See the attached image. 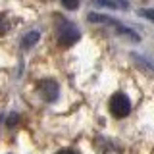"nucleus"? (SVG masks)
Masks as SVG:
<instances>
[{
    "instance_id": "f257e3e1",
    "label": "nucleus",
    "mask_w": 154,
    "mask_h": 154,
    "mask_svg": "<svg viewBox=\"0 0 154 154\" xmlns=\"http://www.w3.org/2000/svg\"><path fill=\"white\" fill-rule=\"evenodd\" d=\"M110 112H112V116L118 118V119L129 116V112H131V102H129V98L123 93L112 94V98H110Z\"/></svg>"
},
{
    "instance_id": "f03ea898",
    "label": "nucleus",
    "mask_w": 154,
    "mask_h": 154,
    "mask_svg": "<svg viewBox=\"0 0 154 154\" xmlns=\"http://www.w3.org/2000/svg\"><path fill=\"white\" fill-rule=\"evenodd\" d=\"M79 38H81L79 29L75 25H71V23H67V21L62 23L60 29H58V42H60L62 46H71V45H75Z\"/></svg>"
},
{
    "instance_id": "7ed1b4c3",
    "label": "nucleus",
    "mask_w": 154,
    "mask_h": 154,
    "mask_svg": "<svg viewBox=\"0 0 154 154\" xmlns=\"http://www.w3.org/2000/svg\"><path fill=\"white\" fill-rule=\"evenodd\" d=\"M89 21H93V23H106V25H112L116 31H119L122 35L125 37H129L131 41L135 42H139V37H137V33L131 31V29H127V27H123L122 23H118V21H112L110 17H106V16H100V14H89Z\"/></svg>"
},
{
    "instance_id": "20e7f679",
    "label": "nucleus",
    "mask_w": 154,
    "mask_h": 154,
    "mask_svg": "<svg viewBox=\"0 0 154 154\" xmlns=\"http://www.w3.org/2000/svg\"><path fill=\"white\" fill-rule=\"evenodd\" d=\"M38 93H41V96L46 102H54L58 98V94H60V87H58L54 79H42L38 83Z\"/></svg>"
},
{
    "instance_id": "39448f33",
    "label": "nucleus",
    "mask_w": 154,
    "mask_h": 154,
    "mask_svg": "<svg viewBox=\"0 0 154 154\" xmlns=\"http://www.w3.org/2000/svg\"><path fill=\"white\" fill-rule=\"evenodd\" d=\"M38 38H41V33L38 31H29V33H25V35L21 37V46L23 48H31V46H35L38 42Z\"/></svg>"
},
{
    "instance_id": "423d86ee",
    "label": "nucleus",
    "mask_w": 154,
    "mask_h": 154,
    "mask_svg": "<svg viewBox=\"0 0 154 154\" xmlns=\"http://www.w3.org/2000/svg\"><path fill=\"white\" fill-rule=\"evenodd\" d=\"M96 4L106 6V8H114V10H127L129 8V4L125 0H96Z\"/></svg>"
},
{
    "instance_id": "0eeeda50",
    "label": "nucleus",
    "mask_w": 154,
    "mask_h": 154,
    "mask_svg": "<svg viewBox=\"0 0 154 154\" xmlns=\"http://www.w3.org/2000/svg\"><path fill=\"white\" fill-rule=\"evenodd\" d=\"M62 4H64V8H67V10H77L79 0H62Z\"/></svg>"
},
{
    "instance_id": "6e6552de",
    "label": "nucleus",
    "mask_w": 154,
    "mask_h": 154,
    "mask_svg": "<svg viewBox=\"0 0 154 154\" xmlns=\"http://www.w3.org/2000/svg\"><path fill=\"white\" fill-rule=\"evenodd\" d=\"M141 14L143 17H146V19H150V21H154V10H141Z\"/></svg>"
},
{
    "instance_id": "1a4fd4ad",
    "label": "nucleus",
    "mask_w": 154,
    "mask_h": 154,
    "mask_svg": "<svg viewBox=\"0 0 154 154\" xmlns=\"http://www.w3.org/2000/svg\"><path fill=\"white\" fill-rule=\"evenodd\" d=\"M16 123H17V114H12V116L8 118V127H14Z\"/></svg>"
},
{
    "instance_id": "9d476101",
    "label": "nucleus",
    "mask_w": 154,
    "mask_h": 154,
    "mask_svg": "<svg viewBox=\"0 0 154 154\" xmlns=\"http://www.w3.org/2000/svg\"><path fill=\"white\" fill-rule=\"evenodd\" d=\"M6 31V21H4V16H0V35Z\"/></svg>"
},
{
    "instance_id": "9b49d317",
    "label": "nucleus",
    "mask_w": 154,
    "mask_h": 154,
    "mask_svg": "<svg viewBox=\"0 0 154 154\" xmlns=\"http://www.w3.org/2000/svg\"><path fill=\"white\" fill-rule=\"evenodd\" d=\"M58 154H77L75 150H71V148H66V150H60Z\"/></svg>"
}]
</instances>
